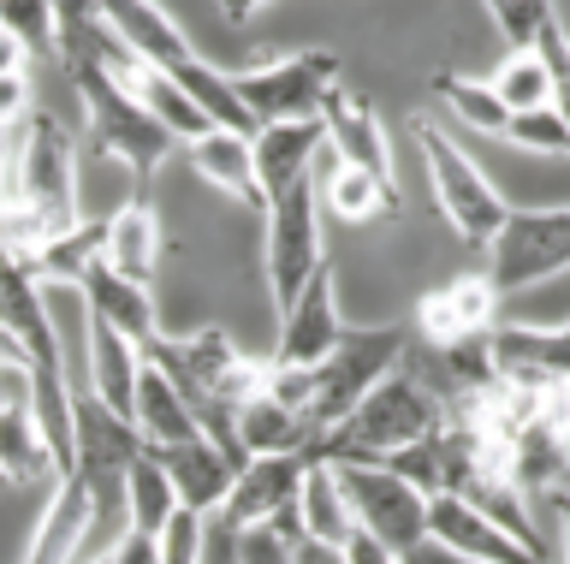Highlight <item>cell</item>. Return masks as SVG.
<instances>
[{
	"label": "cell",
	"mask_w": 570,
	"mask_h": 564,
	"mask_svg": "<svg viewBox=\"0 0 570 564\" xmlns=\"http://www.w3.org/2000/svg\"><path fill=\"white\" fill-rule=\"evenodd\" d=\"M309 179H315V208H321V215H333L338 226H374L381 215L392 220L404 208L399 185H386V179H374V172H356L345 161H333L327 144H321Z\"/></svg>",
	"instance_id": "cell-15"
},
{
	"label": "cell",
	"mask_w": 570,
	"mask_h": 564,
	"mask_svg": "<svg viewBox=\"0 0 570 564\" xmlns=\"http://www.w3.org/2000/svg\"><path fill=\"white\" fill-rule=\"evenodd\" d=\"M297 535H303V541H321V546H345V541L356 535L351 505H345V493H338L333 464H309V475H303V493H297Z\"/></svg>",
	"instance_id": "cell-25"
},
{
	"label": "cell",
	"mask_w": 570,
	"mask_h": 564,
	"mask_svg": "<svg viewBox=\"0 0 570 564\" xmlns=\"http://www.w3.org/2000/svg\"><path fill=\"white\" fill-rule=\"evenodd\" d=\"M345 564H399V553L374 546L368 535H351V541H345Z\"/></svg>",
	"instance_id": "cell-35"
},
{
	"label": "cell",
	"mask_w": 570,
	"mask_h": 564,
	"mask_svg": "<svg viewBox=\"0 0 570 564\" xmlns=\"http://www.w3.org/2000/svg\"><path fill=\"white\" fill-rule=\"evenodd\" d=\"M564 339H570V327H564Z\"/></svg>",
	"instance_id": "cell-39"
},
{
	"label": "cell",
	"mask_w": 570,
	"mask_h": 564,
	"mask_svg": "<svg viewBox=\"0 0 570 564\" xmlns=\"http://www.w3.org/2000/svg\"><path fill=\"white\" fill-rule=\"evenodd\" d=\"M101 226H107V232H101V268L149 291L155 274H160V261H167V250H173L155 197H137V190H131V197H125Z\"/></svg>",
	"instance_id": "cell-13"
},
{
	"label": "cell",
	"mask_w": 570,
	"mask_h": 564,
	"mask_svg": "<svg viewBox=\"0 0 570 564\" xmlns=\"http://www.w3.org/2000/svg\"><path fill=\"white\" fill-rule=\"evenodd\" d=\"M160 469H167V482L178 493V505L196 511V517H214V511L226 505L232 482H238V464L214 446V439H185V446L173 452H155Z\"/></svg>",
	"instance_id": "cell-19"
},
{
	"label": "cell",
	"mask_w": 570,
	"mask_h": 564,
	"mask_svg": "<svg viewBox=\"0 0 570 564\" xmlns=\"http://www.w3.org/2000/svg\"><path fill=\"white\" fill-rule=\"evenodd\" d=\"M12 202L42 226L48 238H66L78 226V137L48 108L24 119L12 137Z\"/></svg>",
	"instance_id": "cell-2"
},
{
	"label": "cell",
	"mask_w": 570,
	"mask_h": 564,
	"mask_svg": "<svg viewBox=\"0 0 570 564\" xmlns=\"http://www.w3.org/2000/svg\"><path fill=\"white\" fill-rule=\"evenodd\" d=\"M345 321H338V261L327 256L309 274V286L297 291V304L279 315V339H274V368H321L345 339Z\"/></svg>",
	"instance_id": "cell-10"
},
{
	"label": "cell",
	"mask_w": 570,
	"mask_h": 564,
	"mask_svg": "<svg viewBox=\"0 0 570 564\" xmlns=\"http://www.w3.org/2000/svg\"><path fill=\"white\" fill-rule=\"evenodd\" d=\"M321 261H327V250H321L315 179H297L262 215V274H267V304H274V315H285L297 304V291L309 286V274Z\"/></svg>",
	"instance_id": "cell-6"
},
{
	"label": "cell",
	"mask_w": 570,
	"mask_h": 564,
	"mask_svg": "<svg viewBox=\"0 0 570 564\" xmlns=\"http://www.w3.org/2000/svg\"><path fill=\"white\" fill-rule=\"evenodd\" d=\"M131 101H137V108H142V113L155 119L160 131L173 137L178 149H185V144H196V137H208V131H214L208 119H203V108H196V101H190L185 90H178V83H173L167 72H149V78L137 83V96H131Z\"/></svg>",
	"instance_id": "cell-26"
},
{
	"label": "cell",
	"mask_w": 570,
	"mask_h": 564,
	"mask_svg": "<svg viewBox=\"0 0 570 564\" xmlns=\"http://www.w3.org/2000/svg\"><path fill=\"white\" fill-rule=\"evenodd\" d=\"M0 493H7V482H0Z\"/></svg>",
	"instance_id": "cell-38"
},
{
	"label": "cell",
	"mask_w": 570,
	"mask_h": 564,
	"mask_svg": "<svg viewBox=\"0 0 570 564\" xmlns=\"http://www.w3.org/2000/svg\"><path fill=\"white\" fill-rule=\"evenodd\" d=\"M488 90L499 96V108H505V113H534V108H547V101H552L547 66L534 55H505V60H499V72L488 78Z\"/></svg>",
	"instance_id": "cell-28"
},
{
	"label": "cell",
	"mask_w": 570,
	"mask_h": 564,
	"mask_svg": "<svg viewBox=\"0 0 570 564\" xmlns=\"http://www.w3.org/2000/svg\"><path fill=\"white\" fill-rule=\"evenodd\" d=\"M416 327L428 350L463 345V339H488L499 327V291L488 274H452L445 286H434L416 309Z\"/></svg>",
	"instance_id": "cell-14"
},
{
	"label": "cell",
	"mask_w": 570,
	"mask_h": 564,
	"mask_svg": "<svg viewBox=\"0 0 570 564\" xmlns=\"http://www.w3.org/2000/svg\"><path fill=\"white\" fill-rule=\"evenodd\" d=\"M564 564H570V493H564Z\"/></svg>",
	"instance_id": "cell-37"
},
{
	"label": "cell",
	"mask_w": 570,
	"mask_h": 564,
	"mask_svg": "<svg viewBox=\"0 0 570 564\" xmlns=\"http://www.w3.org/2000/svg\"><path fill=\"white\" fill-rule=\"evenodd\" d=\"M499 144H517L529 155H559V161H564V155H570V131H564V119L552 108H534V113H511Z\"/></svg>",
	"instance_id": "cell-30"
},
{
	"label": "cell",
	"mask_w": 570,
	"mask_h": 564,
	"mask_svg": "<svg viewBox=\"0 0 570 564\" xmlns=\"http://www.w3.org/2000/svg\"><path fill=\"white\" fill-rule=\"evenodd\" d=\"M428 541L445 546L463 564H547V553H534L517 535H505L488 511H475L463 493H440L428 499Z\"/></svg>",
	"instance_id": "cell-11"
},
{
	"label": "cell",
	"mask_w": 570,
	"mask_h": 564,
	"mask_svg": "<svg viewBox=\"0 0 570 564\" xmlns=\"http://www.w3.org/2000/svg\"><path fill=\"white\" fill-rule=\"evenodd\" d=\"M131 428L142 434V446H149V452H173V446H185V439H203V428H196V410L185 404V393H178V386L160 375L149 357H142Z\"/></svg>",
	"instance_id": "cell-22"
},
{
	"label": "cell",
	"mask_w": 570,
	"mask_h": 564,
	"mask_svg": "<svg viewBox=\"0 0 570 564\" xmlns=\"http://www.w3.org/2000/svg\"><path fill=\"white\" fill-rule=\"evenodd\" d=\"M333 475L351 505L356 535H368L386 553H410V546L428 541V499L410 482H399L381 464H333Z\"/></svg>",
	"instance_id": "cell-8"
},
{
	"label": "cell",
	"mask_w": 570,
	"mask_h": 564,
	"mask_svg": "<svg viewBox=\"0 0 570 564\" xmlns=\"http://www.w3.org/2000/svg\"><path fill=\"white\" fill-rule=\"evenodd\" d=\"M232 422H238V446H244L249 457H292V452H309V457H315L309 422H303L297 410H285V404L267 398V393L244 398Z\"/></svg>",
	"instance_id": "cell-24"
},
{
	"label": "cell",
	"mask_w": 570,
	"mask_h": 564,
	"mask_svg": "<svg viewBox=\"0 0 570 564\" xmlns=\"http://www.w3.org/2000/svg\"><path fill=\"white\" fill-rule=\"evenodd\" d=\"M203 564H238V535L226 523L208 517V541H203Z\"/></svg>",
	"instance_id": "cell-34"
},
{
	"label": "cell",
	"mask_w": 570,
	"mask_h": 564,
	"mask_svg": "<svg viewBox=\"0 0 570 564\" xmlns=\"http://www.w3.org/2000/svg\"><path fill=\"white\" fill-rule=\"evenodd\" d=\"M315 119H321V137H327V155H333V161H345V167H356V172H374V179L399 185V179H392L386 126H381V113H374V101H368L363 90L333 83Z\"/></svg>",
	"instance_id": "cell-12"
},
{
	"label": "cell",
	"mask_w": 570,
	"mask_h": 564,
	"mask_svg": "<svg viewBox=\"0 0 570 564\" xmlns=\"http://www.w3.org/2000/svg\"><path fill=\"white\" fill-rule=\"evenodd\" d=\"M178 511H185V505H178V493L167 482V469H160V457L142 452L137 464L125 469V482H119V517H125V528L142 535V541H160Z\"/></svg>",
	"instance_id": "cell-23"
},
{
	"label": "cell",
	"mask_w": 570,
	"mask_h": 564,
	"mask_svg": "<svg viewBox=\"0 0 570 564\" xmlns=\"http://www.w3.org/2000/svg\"><path fill=\"white\" fill-rule=\"evenodd\" d=\"M445 428V404L416 368L386 375L374 393L351 410V422L338 434H327L315 446V464H386L416 439H434Z\"/></svg>",
	"instance_id": "cell-1"
},
{
	"label": "cell",
	"mask_w": 570,
	"mask_h": 564,
	"mask_svg": "<svg viewBox=\"0 0 570 564\" xmlns=\"http://www.w3.org/2000/svg\"><path fill=\"white\" fill-rule=\"evenodd\" d=\"M0 30H12L30 60H53V7H0Z\"/></svg>",
	"instance_id": "cell-32"
},
{
	"label": "cell",
	"mask_w": 570,
	"mask_h": 564,
	"mask_svg": "<svg viewBox=\"0 0 570 564\" xmlns=\"http://www.w3.org/2000/svg\"><path fill=\"white\" fill-rule=\"evenodd\" d=\"M534 60L547 66V90H552V101L547 108L564 119V131H570V30H564V19L552 12L547 19V30H541V42H534Z\"/></svg>",
	"instance_id": "cell-29"
},
{
	"label": "cell",
	"mask_w": 570,
	"mask_h": 564,
	"mask_svg": "<svg viewBox=\"0 0 570 564\" xmlns=\"http://www.w3.org/2000/svg\"><path fill=\"white\" fill-rule=\"evenodd\" d=\"M481 256H488L481 274L493 279L499 297L564 274L570 268V208H511Z\"/></svg>",
	"instance_id": "cell-7"
},
{
	"label": "cell",
	"mask_w": 570,
	"mask_h": 564,
	"mask_svg": "<svg viewBox=\"0 0 570 564\" xmlns=\"http://www.w3.org/2000/svg\"><path fill=\"white\" fill-rule=\"evenodd\" d=\"M83 345H89V375H83L78 393H89L96 404H107L114 416L131 422L137 380H142V345H131L119 327L96 321V315H83Z\"/></svg>",
	"instance_id": "cell-16"
},
{
	"label": "cell",
	"mask_w": 570,
	"mask_h": 564,
	"mask_svg": "<svg viewBox=\"0 0 570 564\" xmlns=\"http://www.w3.org/2000/svg\"><path fill=\"white\" fill-rule=\"evenodd\" d=\"M292 546L297 541L274 535V528H244L238 535V564H292Z\"/></svg>",
	"instance_id": "cell-33"
},
{
	"label": "cell",
	"mask_w": 570,
	"mask_h": 564,
	"mask_svg": "<svg viewBox=\"0 0 570 564\" xmlns=\"http://www.w3.org/2000/svg\"><path fill=\"white\" fill-rule=\"evenodd\" d=\"M404 350H410V333L404 327H351L338 350L321 368H309V434L315 446L327 434H338L351 422V410L363 404L386 375L404 368Z\"/></svg>",
	"instance_id": "cell-4"
},
{
	"label": "cell",
	"mask_w": 570,
	"mask_h": 564,
	"mask_svg": "<svg viewBox=\"0 0 570 564\" xmlns=\"http://www.w3.org/2000/svg\"><path fill=\"white\" fill-rule=\"evenodd\" d=\"M434 96H440V108L458 119L463 131H475V137H505V108H499V96L488 90V78H458V72H434Z\"/></svg>",
	"instance_id": "cell-27"
},
{
	"label": "cell",
	"mask_w": 570,
	"mask_h": 564,
	"mask_svg": "<svg viewBox=\"0 0 570 564\" xmlns=\"http://www.w3.org/2000/svg\"><path fill=\"white\" fill-rule=\"evenodd\" d=\"M547 19H552L547 0H499V7H493V24L505 30V48H511V55H534V42H541Z\"/></svg>",
	"instance_id": "cell-31"
},
{
	"label": "cell",
	"mask_w": 570,
	"mask_h": 564,
	"mask_svg": "<svg viewBox=\"0 0 570 564\" xmlns=\"http://www.w3.org/2000/svg\"><path fill=\"white\" fill-rule=\"evenodd\" d=\"M315 457L309 452H292V457H249L232 482L226 505L214 511V523H226L232 535L244 528H274L285 541H303L297 535V493H303V475H309Z\"/></svg>",
	"instance_id": "cell-9"
},
{
	"label": "cell",
	"mask_w": 570,
	"mask_h": 564,
	"mask_svg": "<svg viewBox=\"0 0 570 564\" xmlns=\"http://www.w3.org/2000/svg\"><path fill=\"white\" fill-rule=\"evenodd\" d=\"M292 564H345V546H321V541H297Z\"/></svg>",
	"instance_id": "cell-36"
},
{
	"label": "cell",
	"mask_w": 570,
	"mask_h": 564,
	"mask_svg": "<svg viewBox=\"0 0 570 564\" xmlns=\"http://www.w3.org/2000/svg\"><path fill=\"white\" fill-rule=\"evenodd\" d=\"M89 523H96V511H89L83 482L60 475L53 493H48V511L36 517L30 546H24V558H18V564H71V558H78V546H83V535H89Z\"/></svg>",
	"instance_id": "cell-21"
},
{
	"label": "cell",
	"mask_w": 570,
	"mask_h": 564,
	"mask_svg": "<svg viewBox=\"0 0 570 564\" xmlns=\"http://www.w3.org/2000/svg\"><path fill=\"white\" fill-rule=\"evenodd\" d=\"M185 161L203 185H214L220 197H232L238 208H249V215H267V197L256 185V155H249V137L238 131H208L196 137V144H185Z\"/></svg>",
	"instance_id": "cell-18"
},
{
	"label": "cell",
	"mask_w": 570,
	"mask_h": 564,
	"mask_svg": "<svg viewBox=\"0 0 570 564\" xmlns=\"http://www.w3.org/2000/svg\"><path fill=\"white\" fill-rule=\"evenodd\" d=\"M232 90H238L244 113L262 126H297V119H315L327 90L338 83V55L327 48H297V55H267L256 66H226Z\"/></svg>",
	"instance_id": "cell-5"
},
{
	"label": "cell",
	"mask_w": 570,
	"mask_h": 564,
	"mask_svg": "<svg viewBox=\"0 0 570 564\" xmlns=\"http://www.w3.org/2000/svg\"><path fill=\"white\" fill-rule=\"evenodd\" d=\"M321 119H297V126H262L249 137V155H256V185L262 197L274 202L279 190H292L297 179H309L315 155H321Z\"/></svg>",
	"instance_id": "cell-20"
},
{
	"label": "cell",
	"mask_w": 570,
	"mask_h": 564,
	"mask_svg": "<svg viewBox=\"0 0 570 564\" xmlns=\"http://www.w3.org/2000/svg\"><path fill=\"white\" fill-rule=\"evenodd\" d=\"M410 131H416V149H422V167H428V185H434V202H440L445 226H452L463 244L488 250L493 232L511 215V202L493 190L488 167H481L475 155L463 149L452 131H445V119L416 113V119H410Z\"/></svg>",
	"instance_id": "cell-3"
},
{
	"label": "cell",
	"mask_w": 570,
	"mask_h": 564,
	"mask_svg": "<svg viewBox=\"0 0 570 564\" xmlns=\"http://www.w3.org/2000/svg\"><path fill=\"white\" fill-rule=\"evenodd\" d=\"M71 291H78L83 315H96V321L119 327L125 339L142 345V350H149V345L160 339V333H167V327H160V309H155V291L131 286V279H119V274H107L101 261H96V268H89Z\"/></svg>",
	"instance_id": "cell-17"
}]
</instances>
